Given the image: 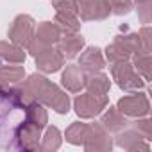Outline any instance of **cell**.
Here are the masks:
<instances>
[{
    "mask_svg": "<svg viewBox=\"0 0 152 152\" xmlns=\"http://www.w3.org/2000/svg\"><path fill=\"white\" fill-rule=\"evenodd\" d=\"M61 132L57 127H47L45 134L41 136V141H39V150L43 152H54L61 147Z\"/></svg>",
    "mask_w": 152,
    "mask_h": 152,
    "instance_id": "cell-23",
    "label": "cell"
},
{
    "mask_svg": "<svg viewBox=\"0 0 152 152\" xmlns=\"http://www.w3.org/2000/svg\"><path fill=\"white\" fill-rule=\"evenodd\" d=\"M36 57V68L39 70V72H43V73H56V72H59L61 68H63V64H64V57H63V54L57 50V48H54V47H48V48H45V50H41L38 56H34Z\"/></svg>",
    "mask_w": 152,
    "mask_h": 152,
    "instance_id": "cell-10",
    "label": "cell"
},
{
    "mask_svg": "<svg viewBox=\"0 0 152 152\" xmlns=\"http://www.w3.org/2000/svg\"><path fill=\"white\" fill-rule=\"evenodd\" d=\"M138 39H140V48H141V52L150 54V50H152V31H150L148 25H145V27L140 29Z\"/></svg>",
    "mask_w": 152,
    "mask_h": 152,
    "instance_id": "cell-30",
    "label": "cell"
},
{
    "mask_svg": "<svg viewBox=\"0 0 152 152\" xmlns=\"http://www.w3.org/2000/svg\"><path fill=\"white\" fill-rule=\"evenodd\" d=\"M115 143H116L118 147L129 150V152H136V150H138V152H148V150H150L148 143H147L131 125H127L125 129H122L120 132H116Z\"/></svg>",
    "mask_w": 152,
    "mask_h": 152,
    "instance_id": "cell-11",
    "label": "cell"
},
{
    "mask_svg": "<svg viewBox=\"0 0 152 152\" xmlns=\"http://www.w3.org/2000/svg\"><path fill=\"white\" fill-rule=\"evenodd\" d=\"M56 13H70L77 15V0H54Z\"/></svg>",
    "mask_w": 152,
    "mask_h": 152,
    "instance_id": "cell-31",
    "label": "cell"
},
{
    "mask_svg": "<svg viewBox=\"0 0 152 152\" xmlns=\"http://www.w3.org/2000/svg\"><path fill=\"white\" fill-rule=\"evenodd\" d=\"M61 36V31L57 29V25L54 22H41L36 29H34V38L27 47V52L31 56H38L41 50L54 47L57 43Z\"/></svg>",
    "mask_w": 152,
    "mask_h": 152,
    "instance_id": "cell-3",
    "label": "cell"
},
{
    "mask_svg": "<svg viewBox=\"0 0 152 152\" xmlns=\"http://www.w3.org/2000/svg\"><path fill=\"white\" fill-rule=\"evenodd\" d=\"M109 11L116 16H125L132 9V0H106Z\"/></svg>",
    "mask_w": 152,
    "mask_h": 152,
    "instance_id": "cell-29",
    "label": "cell"
},
{
    "mask_svg": "<svg viewBox=\"0 0 152 152\" xmlns=\"http://www.w3.org/2000/svg\"><path fill=\"white\" fill-rule=\"evenodd\" d=\"M84 43L86 41L79 32H63L56 45L64 59H73L81 54V50L84 48Z\"/></svg>",
    "mask_w": 152,
    "mask_h": 152,
    "instance_id": "cell-12",
    "label": "cell"
},
{
    "mask_svg": "<svg viewBox=\"0 0 152 152\" xmlns=\"http://www.w3.org/2000/svg\"><path fill=\"white\" fill-rule=\"evenodd\" d=\"M132 4L136 6V11H138L141 23H150V20H152V0H132Z\"/></svg>",
    "mask_w": 152,
    "mask_h": 152,
    "instance_id": "cell-28",
    "label": "cell"
},
{
    "mask_svg": "<svg viewBox=\"0 0 152 152\" xmlns=\"http://www.w3.org/2000/svg\"><path fill=\"white\" fill-rule=\"evenodd\" d=\"M118 111L122 115H125L127 118H141L147 116L150 113V104L145 93H132V95H125L118 100L116 104Z\"/></svg>",
    "mask_w": 152,
    "mask_h": 152,
    "instance_id": "cell-7",
    "label": "cell"
},
{
    "mask_svg": "<svg viewBox=\"0 0 152 152\" xmlns=\"http://www.w3.org/2000/svg\"><path fill=\"white\" fill-rule=\"evenodd\" d=\"M50 81L45 77V75H39V73H32L23 81V84H20V90H22V97L25 100V104L29 102H34V100H39L41 93L45 91L47 84Z\"/></svg>",
    "mask_w": 152,
    "mask_h": 152,
    "instance_id": "cell-13",
    "label": "cell"
},
{
    "mask_svg": "<svg viewBox=\"0 0 152 152\" xmlns=\"http://www.w3.org/2000/svg\"><path fill=\"white\" fill-rule=\"evenodd\" d=\"M34 29L36 22L31 15H18L9 29V41L22 48H27L34 38Z\"/></svg>",
    "mask_w": 152,
    "mask_h": 152,
    "instance_id": "cell-6",
    "label": "cell"
},
{
    "mask_svg": "<svg viewBox=\"0 0 152 152\" xmlns=\"http://www.w3.org/2000/svg\"><path fill=\"white\" fill-rule=\"evenodd\" d=\"M83 147L88 152H106V150H111L113 148L111 132L100 122L99 124H88Z\"/></svg>",
    "mask_w": 152,
    "mask_h": 152,
    "instance_id": "cell-4",
    "label": "cell"
},
{
    "mask_svg": "<svg viewBox=\"0 0 152 152\" xmlns=\"http://www.w3.org/2000/svg\"><path fill=\"white\" fill-rule=\"evenodd\" d=\"M106 64V57L99 47H88L81 50L79 56V68L88 73V72H100Z\"/></svg>",
    "mask_w": 152,
    "mask_h": 152,
    "instance_id": "cell-14",
    "label": "cell"
},
{
    "mask_svg": "<svg viewBox=\"0 0 152 152\" xmlns=\"http://www.w3.org/2000/svg\"><path fill=\"white\" fill-rule=\"evenodd\" d=\"M25 120L43 129L47 125V122H48V115H47V109L43 107V104L38 102V100L29 102L25 106Z\"/></svg>",
    "mask_w": 152,
    "mask_h": 152,
    "instance_id": "cell-20",
    "label": "cell"
},
{
    "mask_svg": "<svg viewBox=\"0 0 152 152\" xmlns=\"http://www.w3.org/2000/svg\"><path fill=\"white\" fill-rule=\"evenodd\" d=\"M41 141V127L23 120L16 125L13 134V148L25 150V152H36L39 150Z\"/></svg>",
    "mask_w": 152,
    "mask_h": 152,
    "instance_id": "cell-2",
    "label": "cell"
},
{
    "mask_svg": "<svg viewBox=\"0 0 152 152\" xmlns=\"http://www.w3.org/2000/svg\"><path fill=\"white\" fill-rule=\"evenodd\" d=\"M61 84L70 93H79L84 88V72L75 64H68L61 75Z\"/></svg>",
    "mask_w": 152,
    "mask_h": 152,
    "instance_id": "cell-15",
    "label": "cell"
},
{
    "mask_svg": "<svg viewBox=\"0 0 152 152\" xmlns=\"http://www.w3.org/2000/svg\"><path fill=\"white\" fill-rule=\"evenodd\" d=\"M25 52L22 47L11 41H0V63H25Z\"/></svg>",
    "mask_w": 152,
    "mask_h": 152,
    "instance_id": "cell-19",
    "label": "cell"
},
{
    "mask_svg": "<svg viewBox=\"0 0 152 152\" xmlns=\"http://www.w3.org/2000/svg\"><path fill=\"white\" fill-rule=\"evenodd\" d=\"M109 104L107 95H95V93H84V95H77L73 100V109L77 113V116L81 118H93L97 115L102 113V109H106Z\"/></svg>",
    "mask_w": 152,
    "mask_h": 152,
    "instance_id": "cell-5",
    "label": "cell"
},
{
    "mask_svg": "<svg viewBox=\"0 0 152 152\" xmlns=\"http://www.w3.org/2000/svg\"><path fill=\"white\" fill-rule=\"evenodd\" d=\"M77 15H81L84 22H95L106 20L111 11L106 0H77Z\"/></svg>",
    "mask_w": 152,
    "mask_h": 152,
    "instance_id": "cell-9",
    "label": "cell"
},
{
    "mask_svg": "<svg viewBox=\"0 0 152 152\" xmlns=\"http://www.w3.org/2000/svg\"><path fill=\"white\" fill-rule=\"evenodd\" d=\"M131 57V52L120 43V41H113L111 45H107V48H106V59L109 61V63H118V61H125V59H129Z\"/></svg>",
    "mask_w": 152,
    "mask_h": 152,
    "instance_id": "cell-25",
    "label": "cell"
},
{
    "mask_svg": "<svg viewBox=\"0 0 152 152\" xmlns=\"http://www.w3.org/2000/svg\"><path fill=\"white\" fill-rule=\"evenodd\" d=\"M54 23L57 25V29L61 31V34H63V32H79V31H81V20L77 18V15L56 13Z\"/></svg>",
    "mask_w": 152,
    "mask_h": 152,
    "instance_id": "cell-22",
    "label": "cell"
},
{
    "mask_svg": "<svg viewBox=\"0 0 152 152\" xmlns=\"http://www.w3.org/2000/svg\"><path fill=\"white\" fill-rule=\"evenodd\" d=\"M86 129H88V124H83V122H73L68 129H66V141L72 143V145H83L84 141V136H86Z\"/></svg>",
    "mask_w": 152,
    "mask_h": 152,
    "instance_id": "cell-24",
    "label": "cell"
},
{
    "mask_svg": "<svg viewBox=\"0 0 152 152\" xmlns=\"http://www.w3.org/2000/svg\"><path fill=\"white\" fill-rule=\"evenodd\" d=\"M25 77V68L18 63L0 64V83L2 84H20Z\"/></svg>",
    "mask_w": 152,
    "mask_h": 152,
    "instance_id": "cell-18",
    "label": "cell"
},
{
    "mask_svg": "<svg viewBox=\"0 0 152 152\" xmlns=\"http://www.w3.org/2000/svg\"><path fill=\"white\" fill-rule=\"evenodd\" d=\"M111 75L116 81V84L120 86V90H124V91H138V90H141L145 86L143 77L134 70V66H132V63L129 59L113 63Z\"/></svg>",
    "mask_w": 152,
    "mask_h": 152,
    "instance_id": "cell-1",
    "label": "cell"
},
{
    "mask_svg": "<svg viewBox=\"0 0 152 152\" xmlns=\"http://www.w3.org/2000/svg\"><path fill=\"white\" fill-rule=\"evenodd\" d=\"M115 39H116V41H120V43H122L129 52H131V56H132V54H136V52H141V48H140V39H138V32L118 34Z\"/></svg>",
    "mask_w": 152,
    "mask_h": 152,
    "instance_id": "cell-27",
    "label": "cell"
},
{
    "mask_svg": "<svg viewBox=\"0 0 152 152\" xmlns=\"http://www.w3.org/2000/svg\"><path fill=\"white\" fill-rule=\"evenodd\" d=\"M131 57H132L134 70L143 77V81H150L152 79V57H150V54H147V52H136Z\"/></svg>",
    "mask_w": 152,
    "mask_h": 152,
    "instance_id": "cell-21",
    "label": "cell"
},
{
    "mask_svg": "<svg viewBox=\"0 0 152 152\" xmlns=\"http://www.w3.org/2000/svg\"><path fill=\"white\" fill-rule=\"evenodd\" d=\"M100 124L109 131V132H120L122 129H125L129 125V120L125 115H122L118 111V107H109L102 116H100Z\"/></svg>",
    "mask_w": 152,
    "mask_h": 152,
    "instance_id": "cell-17",
    "label": "cell"
},
{
    "mask_svg": "<svg viewBox=\"0 0 152 152\" xmlns=\"http://www.w3.org/2000/svg\"><path fill=\"white\" fill-rule=\"evenodd\" d=\"M129 125H131L145 141H150V140H152V122H150L148 118H145V116L136 118L134 122H129Z\"/></svg>",
    "mask_w": 152,
    "mask_h": 152,
    "instance_id": "cell-26",
    "label": "cell"
},
{
    "mask_svg": "<svg viewBox=\"0 0 152 152\" xmlns=\"http://www.w3.org/2000/svg\"><path fill=\"white\" fill-rule=\"evenodd\" d=\"M38 102H41L43 106L52 107L59 115H64V113L70 111V99H68V95L57 84H54V83H48L47 84V88L41 93V97H39Z\"/></svg>",
    "mask_w": 152,
    "mask_h": 152,
    "instance_id": "cell-8",
    "label": "cell"
},
{
    "mask_svg": "<svg viewBox=\"0 0 152 152\" xmlns=\"http://www.w3.org/2000/svg\"><path fill=\"white\" fill-rule=\"evenodd\" d=\"M84 88L95 95H107L111 88V81L102 72H88L84 73Z\"/></svg>",
    "mask_w": 152,
    "mask_h": 152,
    "instance_id": "cell-16",
    "label": "cell"
}]
</instances>
